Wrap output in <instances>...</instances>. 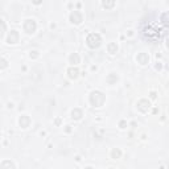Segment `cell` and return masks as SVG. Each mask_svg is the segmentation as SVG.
Instances as JSON below:
<instances>
[{"instance_id": "9", "label": "cell", "mask_w": 169, "mask_h": 169, "mask_svg": "<svg viewBox=\"0 0 169 169\" xmlns=\"http://www.w3.org/2000/svg\"><path fill=\"white\" fill-rule=\"evenodd\" d=\"M67 74H69V77L71 79H77L78 75H79V70L77 69V67H70V69L67 70Z\"/></svg>"}, {"instance_id": "21", "label": "cell", "mask_w": 169, "mask_h": 169, "mask_svg": "<svg viewBox=\"0 0 169 169\" xmlns=\"http://www.w3.org/2000/svg\"><path fill=\"white\" fill-rule=\"evenodd\" d=\"M86 169H93V168H91V166H89V168H86Z\"/></svg>"}, {"instance_id": "19", "label": "cell", "mask_w": 169, "mask_h": 169, "mask_svg": "<svg viewBox=\"0 0 169 169\" xmlns=\"http://www.w3.org/2000/svg\"><path fill=\"white\" fill-rule=\"evenodd\" d=\"M7 66H8V62L5 61V59H4V58L0 59V67H1V69H5Z\"/></svg>"}, {"instance_id": "14", "label": "cell", "mask_w": 169, "mask_h": 169, "mask_svg": "<svg viewBox=\"0 0 169 169\" xmlns=\"http://www.w3.org/2000/svg\"><path fill=\"white\" fill-rule=\"evenodd\" d=\"M69 61H70V63H79V55H78V53H73L69 57Z\"/></svg>"}, {"instance_id": "7", "label": "cell", "mask_w": 169, "mask_h": 169, "mask_svg": "<svg viewBox=\"0 0 169 169\" xmlns=\"http://www.w3.org/2000/svg\"><path fill=\"white\" fill-rule=\"evenodd\" d=\"M7 42L8 44H16V42H19V32L17 31H11L9 35H8Z\"/></svg>"}, {"instance_id": "6", "label": "cell", "mask_w": 169, "mask_h": 169, "mask_svg": "<svg viewBox=\"0 0 169 169\" xmlns=\"http://www.w3.org/2000/svg\"><path fill=\"white\" fill-rule=\"evenodd\" d=\"M149 107H151V103H149L147 99H142L138 102V108L142 112H147V111L149 110Z\"/></svg>"}, {"instance_id": "11", "label": "cell", "mask_w": 169, "mask_h": 169, "mask_svg": "<svg viewBox=\"0 0 169 169\" xmlns=\"http://www.w3.org/2000/svg\"><path fill=\"white\" fill-rule=\"evenodd\" d=\"M0 168L1 169H15V165H13V162L11 161V160H5V161L1 162Z\"/></svg>"}, {"instance_id": "22", "label": "cell", "mask_w": 169, "mask_h": 169, "mask_svg": "<svg viewBox=\"0 0 169 169\" xmlns=\"http://www.w3.org/2000/svg\"><path fill=\"white\" fill-rule=\"evenodd\" d=\"M110 169H114V168H110Z\"/></svg>"}, {"instance_id": "13", "label": "cell", "mask_w": 169, "mask_h": 169, "mask_svg": "<svg viewBox=\"0 0 169 169\" xmlns=\"http://www.w3.org/2000/svg\"><path fill=\"white\" fill-rule=\"evenodd\" d=\"M107 50H108V53H111V54H115V53L118 52V45L115 44V42H110V44L107 45Z\"/></svg>"}, {"instance_id": "4", "label": "cell", "mask_w": 169, "mask_h": 169, "mask_svg": "<svg viewBox=\"0 0 169 169\" xmlns=\"http://www.w3.org/2000/svg\"><path fill=\"white\" fill-rule=\"evenodd\" d=\"M36 28H37V24H36V21L33 20V19H28V20H25L24 23V31L27 32V33H35L36 32Z\"/></svg>"}, {"instance_id": "18", "label": "cell", "mask_w": 169, "mask_h": 169, "mask_svg": "<svg viewBox=\"0 0 169 169\" xmlns=\"http://www.w3.org/2000/svg\"><path fill=\"white\" fill-rule=\"evenodd\" d=\"M102 5H103L104 8H111V7H114L115 5V1H103Z\"/></svg>"}, {"instance_id": "5", "label": "cell", "mask_w": 169, "mask_h": 169, "mask_svg": "<svg viewBox=\"0 0 169 169\" xmlns=\"http://www.w3.org/2000/svg\"><path fill=\"white\" fill-rule=\"evenodd\" d=\"M82 20H83V17L79 11H73L71 13H70V21H71L73 24H81Z\"/></svg>"}, {"instance_id": "12", "label": "cell", "mask_w": 169, "mask_h": 169, "mask_svg": "<svg viewBox=\"0 0 169 169\" xmlns=\"http://www.w3.org/2000/svg\"><path fill=\"white\" fill-rule=\"evenodd\" d=\"M71 116H73V119L79 120L81 118H82V110H79V108H74V110L71 111Z\"/></svg>"}, {"instance_id": "1", "label": "cell", "mask_w": 169, "mask_h": 169, "mask_svg": "<svg viewBox=\"0 0 169 169\" xmlns=\"http://www.w3.org/2000/svg\"><path fill=\"white\" fill-rule=\"evenodd\" d=\"M165 32H166V31H160L156 24H148L147 27L144 28V31H143V35H144L145 38H148V40L156 41V40H159L161 36L165 35Z\"/></svg>"}, {"instance_id": "3", "label": "cell", "mask_w": 169, "mask_h": 169, "mask_svg": "<svg viewBox=\"0 0 169 169\" xmlns=\"http://www.w3.org/2000/svg\"><path fill=\"white\" fill-rule=\"evenodd\" d=\"M86 42L91 49H95L100 45L102 38H100V36L98 35V33H90V35L87 36V38H86Z\"/></svg>"}, {"instance_id": "17", "label": "cell", "mask_w": 169, "mask_h": 169, "mask_svg": "<svg viewBox=\"0 0 169 169\" xmlns=\"http://www.w3.org/2000/svg\"><path fill=\"white\" fill-rule=\"evenodd\" d=\"M120 155H122V152L119 151V149H112V152H111V156H112V159H119L120 157Z\"/></svg>"}, {"instance_id": "15", "label": "cell", "mask_w": 169, "mask_h": 169, "mask_svg": "<svg viewBox=\"0 0 169 169\" xmlns=\"http://www.w3.org/2000/svg\"><path fill=\"white\" fill-rule=\"evenodd\" d=\"M118 81V75L116 74H114V73H111L110 75L107 77V82L110 83V85H112V83H115Z\"/></svg>"}, {"instance_id": "20", "label": "cell", "mask_w": 169, "mask_h": 169, "mask_svg": "<svg viewBox=\"0 0 169 169\" xmlns=\"http://www.w3.org/2000/svg\"><path fill=\"white\" fill-rule=\"evenodd\" d=\"M124 126H126V122H120V127L124 128Z\"/></svg>"}, {"instance_id": "2", "label": "cell", "mask_w": 169, "mask_h": 169, "mask_svg": "<svg viewBox=\"0 0 169 169\" xmlns=\"http://www.w3.org/2000/svg\"><path fill=\"white\" fill-rule=\"evenodd\" d=\"M104 100H106V95H104L102 91H98V90L91 91V94H90V103L93 104L94 107L103 106Z\"/></svg>"}, {"instance_id": "8", "label": "cell", "mask_w": 169, "mask_h": 169, "mask_svg": "<svg viewBox=\"0 0 169 169\" xmlns=\"http://www.w3.org/2000/svg\"><path fill=\"white\" fill-rule=\"evenodd\" d=\"M136 59H138V62L140 63V65H147V63L149 62V57L147 53H139Z\"/></svg>"}, {"instance_id": "10", "label": "cell", "mask_w": 169, "mask_h": 169, "mask_svg": "<svg viewBox=\"0 0 169 169\" xmlns=\"http://www.w3.org/2000/svg\"><path fill=\"white\" fill-rule=\"evenodd\" d=\"M29 124H31V119H29V116L23 115V116L20 118V126L23 128H27V127H29Z\"/></svg>"}, {"instance_id": "16", "label": "cell", "mask_w": 169, "mask_h": 169, "mask_svg": "<svg viewBox=\"0 0 169 169\" xmlns=\"http://www.w3.org/2000/svg\"><path fill=\"white\" fill-rule=\"evenodd\" d=\"M4 32H5V23L0 19V38L4 36Z\"/></svg>"}]
</instances>
